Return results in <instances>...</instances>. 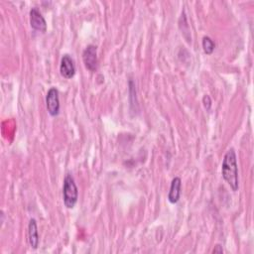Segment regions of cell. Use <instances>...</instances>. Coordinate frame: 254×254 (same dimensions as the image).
Returning <instances> with one entry per match:
<instances>
[{
  "instance_id": "1",
  "label": "cell",
  "mask_w": 254,
  "mask_h": 254,
  "mask_svg": "<svg viewBox=\"0 0 254 254\" xmlns=\"http://www.w3.org/2000/svg\"><path fill=\"white\" fill-rule=\"evenodd\" d=\"M221 175L232 191L238 190V167L236 153L233 148H230L224 155L221 165Z\"/></svg>"
},
{
  "instance_id": "2",
  "label": "cell",
  "mask_w": 254,
  "mask_h": 254,
  "mask_svg": "<svg viewBox=\"0 0 254 254\" xmlns=\"http://www.w3.org/2000/svg\"><path fill=\"white\" fill-rule=\"evenodd\" d=\"M79 198V190L76 182L71 174L65 177L63 185V200L64 204L68 209L75 208Z\"/></svg>"
},
{
  "instance_id": "3",
  "label": "cell",
  "mask_w": 254,
  "mask_h": 254,
  "mask_svg": "<svg viewBox=\"0 0 254 254\" xmlns=\"http://www.w3.org/2000/svg\"><path fill=\"white\" fill-rule=\"evenodd\" d=\"M83 61L85 68L90 72H95L98 67L97 48L94 45H88L83 53Z\"/></svg>"
},
{
  "instance_id": "4",
  "label": "cell",
  "mask_w": 254,
  "mask_h": 254,
  "mask_svg": "<svg viewBox=\"0 0 254 254\" xmlns=\"http://www.w3.org/2000/svg\"><path fill=\"white\" fill-rule=\"evenodd\" d=\"M46 105L49 114L53 117L60 113V98L59 91L56 87H51L46 95Z\"/></svg>"
},
{
  "instance_id": "5",
  "label": "cell",
  "mask_w": 254,
  "mask_h": 254,
  "mask_svg": "<svg viewBox=\"0 0 254 254\" xmlns=\"http://www.w3.org/2000/svg\"><path fill=\"white\" fill-rule=\"evenodd\" d=\"M60 73L62 77H64L67 80L74 78L76 75V66H75L74 60L68 54L64 55L61 59Z\"/></svg>"
},
{
  "instance_id": "6",
  "label": "cell",
  "mask_w": 254,
  "mask_h": 254,
  "mask_svg": "<svg viewBox=\"0 0 254 254\" xmlns=\"http://www.w3.org/2000/svg\"><path fill=\"white\" fill-rule=\"evenodd\" d=\"M30 25L36 31L42 33L47 31V22L37 8H32L30 10Z\"/></svg>"
},
{
  "instance_id": "7",
  "label": "cell",
  "mask_w": 254,
  "mask_h": 254,
  "mask_svg": "<svg viewBox=\"0 0 254 254\" xmlns=\"http://www.w3.org/2000/svg\"><path fill=\"white\" fill-rule=\"evenodd\" d=\"M182 189V181L181 178L179 177H175L172 180L171 183V187H170V191L168 194V201L171 204H177L181 198V190Z\"/></svg>"
},
{
  "instance_id": "8",
  "label": "cell",
  "mask_w": 254,
  "mask_h": 254,
  "mask_svg": "<svg viewBox=\"0 0 254 254\" xmlns=\"http://www.w3.org/2000/svg\"><path fill=\"white\" fill-rule=\"evenodd\" d=\"M28 237L30 246L33 249H37L39 246V233H38V226L36 219L32 218L28 225Z\"/></svg>"
},
{
  "instance_id": "9",
  "label": "cell",
  "mask_w": 254,
  "mask_h": 254,
  "mask_svg": "<svg viewBox=\"0 0 254 254\" xmlns=\"http://www.w3.org/2000/svg\"><path fill=\"white\" fill-rule=\"evenodd\" d=\"M202 45H203L204 52H205L207 55H212V54L213 53L214 48H215V44H214V42H213L209 36H205V37L203 38Z\"/></svg>"
},
{
  "instance_id": "10",
  "label": "cell",
  "mask_w": 254,
  "mask_h": 254,
  "mask_svg": "<svg viewBox=\"0 0 254 254\" xmlns=\"http://www.w3.org/2000/svg\"><path fill=\"white\" fill-rule=\"evenodd\" d=\"M203 103H204V106L207 110H211V107H212V99L209 95H205L204 98H203Z\"/></svg>"
},
{
  "instance_id": "11",
  "label": "cell",
  "mask_w": 254,
  "mask_h": 254,
  "mask_svg": "<svg viewBox=\"0 0 254 254\" xmlns=\"http://www.w3.org/2000/svg\"><path fill=\"white\" fill-rule=\"evenodd\" d=\"M223 252V249H222V246H220V245H215L214 246V248H213V250H212V253H222Z\"/></svg>"
}]
</instances>
